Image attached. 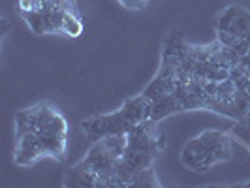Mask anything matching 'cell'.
<instances>
[{"instance_id":"1","label":"cell","mask_w":250,"mask_h":188,"mask_svg":"<svg viewBox=\"0 0 250 188\" xmlns=\"http://www.w3.org/2000/svg\"><path fill=\"white\" fill-rule=\"evenodd\" d=\"M17 125H25L36 132L43 141L45 149L53 160H64L68 149V132L70 126L64 113L51 102H40L15 115Z\"/></svg>"},{"instance_id":"2","label":"cell","mask_w":250,"mask_h":188,"mask_svg":"<svg viewBox=\"0 0 250 188\" xmlns=\"http://www.w3.org/2000/svg\"><path fill=\"white\" fill-rule=\"evenodd\" d=\"M150 117V102L141 92L138 96H132L123 104L121 109L107 115H94L90 119H85L81 126L83 132L90 141L107 138V136H119L128 134L141 123L149 121Z\"/></svg>"},{"instance_id":"3","label":"cell","mask_w":250,"mask_h":188,"mask_svg":"<svg viewBox=\"0 0 250 188\" xmlns=\"http://www.w3.org/2000/svg\"><path fill=\"white\" fill-rule=\"evenodd\" d=\"M152 126L154 123L145 121L136 126L132 132H128L126 150L117 173V187L126 188L132 177L141 169L150 167L152 162L158 158V154L162 152V141L152 134Z\"/></svg>"},{"instance_id":"4","label":"cell","mask_w":250,"mask_h":188,"mask_svg":"<svg viewBox=\"0 0 250 188\" xmlns=\"http://www.w3.org/2000/svg\"><path fill=\"white\" fill-rule=\"evenodd\" d=\"M231 138L220 130H205L200 136L188 139L181 150V162L196 173H205L214 166L231 158Z\"/></svg>"},{"instance_id":"5","label":"cell","mask_w":250,"mask_h":188,"mask_svg":"<svg viewBox=\"0 0 250 188\" xmlns=\"http://www.w3.org/2000/svg\"><path fill=\"white\" fill-rule=\"evenodd\" d=\"M187 51L188 43L183 40L181 34L171 32L166 38L158 72L154 75V79L147 85V88L143 90V94L149 98L150 104L162 100L175 90V87L179 85V74H181L183 61L187 57Z\"/></svg>"},{"instance_id":"6","label":"cell","mask_w":250,"mask_h":188,"mask_svg":"<svg viewBox=\"0 0 250 188\" xmlns=\"http://www.w3.org/2000/svg\"><path fill=\"white\" fill-rule=\"evenodd\" d=\"M128 143V134L107 136L92 141V147L85 154L83 162L98 175L100 188L117 187V173Z\"/></svg>"},{"instance_id":"7","label":"cell","mask_w":250,"mask_h":188,"mask_svg":"<svg viewBox=\"0 0 250 188\" xmlns=\"http://www.w3.org/2000/svg\"><path fill=\"white\" fill-rule=\"evenodd\" d=\"M218 42L224 47H233L250 36V12L241 6H228L216 19Z\"/></svg>"},{"instance_id":"8","label":"cell","mask_w":250,"mask_h":188,"mask_svg":"<svg viewBox=\"0 0 250 188\" xmlns=\"http://www.w3.org/2000/svg\"><path fill=\"white\" fill-rule=\"evenodd\" d=\"M49 158V152L45 149L43 141L40 139L32 128L15 123V150H13V162L17 166H34L36 162Z\"/></svg>"},{"instance_id":"9","label":"cell","mask_w":250,"mask_h":188,"mask_svg":"<svg viewBox=\"0 0 250 188\" xmlns=\"http://www.w3.org/2000/svg\"><path fill=\"white\" fill-rule=\"evenodd\" d=\"M68 8H75V6H68V4H55L47 10H42L36 13H28L23 19L26 21L28 28L34 34H62V19L64 12Z\"/></svg>"},{"instance_id":"10","label":"cell","mask_w":250,"mask_h":188,"mask_svg":"<svg viewBox=\"0 0 250 188\" xmlns=\"http://www.w3.org/2000/svg\"><path fill=\"white\" fill-rule=\"evenodd\" d=\"M62 185L66 188H100V179L81 160L66 171Z\"/></svg>"},{"instance_id":"11","label":"cell","mask_w":250,"mask_h":188,"mask_svg":"<svg viewBox=\"0 0 250 188\" xmlns=\"http://www.w3.org/2000/svg\"><path fill=\"white\" fill-rule=\"evenodd\" d=\"M62 34L68 38H79L83 34V21H81V17L77 13V8H68L64 12Z\"/></svg>"},{"instance_id":"12","label":"cell","mask_w":250,"mask_h":188,"mask_svg":"<svg viewBox=\"0 0 250 188\" xmlns=\"http://www.w3.org/2000/svg\"><path fill=\"white\" fill-rule=\"evenodd\" d=\"M134 187H138V188H158L160 187V181L156 179V173H154V167H152V166L138 171L136 175L128 181L126 188H134Z\"/></svg>"},{"instance_id":"13","label":"cell","mask_w":250,"mask_h":188,"mask_svg":"<svg viewBox=\"0 0 250 188\" xmlns=\"http://www.w3.org/2000/svg\"><path fill=\"white\" fill-rule=\"evenodd\" d=\"M121 2V6H125L126 10H132V12H139V10H145L147 4L150 0H117Z\"/></svg>"},{"instance_id":"14","label":"cell","mask_w":250,"mask_h":188,"mask_svg":"<svg viewBox=\"0 0 250 188\" xmlns=\"http://www.w3.org/2000/svg\"><path fill=\"white\" fill-rule=\"evenodd\" d=\"M247 187H250V183H249V185H247Z\"/></svg>"}]
</instances>
